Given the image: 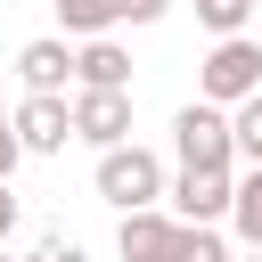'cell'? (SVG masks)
Listing matches in <instances>:
<instances>
[{"label": "cell", "instance_id": "obj_1", "mask_svg": "<svg viewBox=\"0 0 262 262\" xmlns=\"http://www.w3.org/2000/svg\"><path fill=\"white\" fill-rule=\"evenodd\" d=\"M164 156L156 147H139V139H123V147H106L98 156V172H90V188H98V205H115V213H147V205H164Z\"/></svg>", "mask_w": 262, "mask_h": 262}, {"label": "cell", "instance_id": "obj_2", "mask_svg": "<svg viewBox=\"0 0 262 262\" xmlns=\"http://www.w3.org/2000/svg\"><path fill=\"white\" fill-rule=\"evenodd\" d=\"M262 90V41L254 33H229V41H213L205 49V66H196V98L205 106H237V98H254Z\"/></svg>", "mask_w": 262, "mask_h": 262}, {"label": "cell", "instance_id": "obj_3", "mask_svg": "<svg viewBox=\"0 0 262 262\" xmlns=\"http://www.w3.org/2000/svg\"><path fill=\"white\" fill-rule=\"evenodd\" d=\"M172 156H180V172H237L229 115H221V106H205V98H188V106L172 115Z\"/></svg>", "mask_w": 262, "mask_h": 262}, {"label": "cell", "instance_id": "obj_4", "mask_svg": "<svg viewBox=\"0 0 262 262\" xmlns=\"http://www.w3.org/2000/svg\"><path fill=\"white\" fill-rule=\"evenodd\" d=\"M229 180L237 172H172L164 180V213L180 229H221L229 221Z\"/></svg>", "mask_w": 262, "mask_h": 262}, {"label": "cell", "instance_id": "obj_5", "mask_svg": "<svg viewBox=\"0 0 262 262\" xmlns=\"http://www.w3.org/2000/svg\"><path fill=\"white\" fill-rule=\"evenodd\" d=\"M66 123H74V139L82 147H123L131 139V90H74L66 98Z\"/></svg>", "mask_w": 262, "mask_h": 262}, {"label": "cell", "instance_id": "obj_6", "mask_svg": "<svg viewBox=\"0 0 262 262\" xmlns=\"http://www.w3.org/2000/svg\"><path fill=\"white\" fill-rule=\"evenodd\" d=\"M16 82H25V98H66V82H74V41H66V33H33V41L16 49Z\"/></svg>", "mask_w": 262, "mask_h": 262}, {"label": "cell", "instance_id": "obj_7", "mask_svg": "<svg viewBox=\"0 0 262 262\" xmlns=\"http://www.w3.org/2000/svg\"><path fill=\"white\" fill-rule=\"evenodd\" d=\"M8 131H16L25 156H66V139H74L66 98H16V106H8Z\"/></svg>", "mask_w": 262, "mask_h": 262}, {"label": "cell", "instance_id": "obj_8", "mask_svg": "<svg viewBox=\"0 0 262 262\" xmlns=\"http://www.w3.org/2000/svg\"><path fill=\"white\" fill-rule=\"evenodd\" d=\"M172 237H180V221H172L164 205L115 221V254H123V262H172Z\"/></svg>", "mask_w": 262, "mask_h": 262}, {"label": "cell", "instance_id": "obj_9", "mask_svg": "<svg viewBox=\"0 0 262 262\" xmlns=\"http://www.w3.org/2000/svg\"><path fill=\"white\" fill-rule=\"evenodd\" d=\"M74 90H131V49L115 33L74 41Z\"/></svg>", "mask_w": 262, "mask_h": 262}, {"label": "cell", "instance_id": "obj_10", "mask_svg": "<svg viewBox=\"0 0 262 262\" xmlns=\"http://www.w3.org/2000/svg\"><path fill=\"white\" fill-rule=\"evenodd\" d=\"M229 229H237L246 254H262V164H246L229 180Z\"/></svg>", "mask_w": 262, "mask_h": 262}, {"label": "cell", "instance_id": "obj_11", "mask_svg": "<svg viewBox=\"0 0 262 262\" xmlns=\"http://www.w3.org/2000/svg\"><path fill=\"white\" fill-rule=\"evenodd\" d=\"M57 25H66V41H98L123 25V0H57Z\"/></svg>", "mask_w": 262, "mask_h": 262}, {"label": "cell", "instance_id": "obj_12", "mask_svg": "<svg viewBox=\"0 0 262 262\" xmlns=\"http://www.w3.org/2000/svg\"><path fill=\"white\" fill-rule=\"evenodd\" d=\"M229 147H237V164H262V90L229 106Z\"/></svg>", "mask_w": 262, "mask_h": 262}, {"label": "cell", "instance_id": "obj_13", "mask_svg": "<svg viewBox=\"0 0 262 262\" xmlns=\"http://www.w3.org/2000/svg\"><path fill=\"white\" fill-rule=\"evenodd\" d=\"M246 16H254V0H196V25H205L213 41H229V33H246Z\"/></svg>", "mask_w": 262, "mask_h": 262}, {"label": "cell", "instance_id": "obj_14", "mask_svg": "<svg viewBox=\"0 0 262 262\" xmlns=\"http://www.w3.org/2000/svg\"><path fill=\"white\" fill-rule=\"evenodd\" d=\"M172 262H229V237L221 229H180L172 237Z\"/></svg>", "mask_w": 262, "mask_h": 262}, {"label": "cell", "instance_id": "obj_15", "mask_svg": "<svg viewBox=\"0 0 262 262\" xmlns=\"http://www.w3.org/2000/svg\"><path fill=\"white\" fill-rule=\"evenodd\" d=\"M16 262H90V254H82V237H66V229H41V237H33V254H16Z\"/></svg>", "mask_w": 262, "mask_h": 262}, {"label": "cell", "instance_id": "obj_16", "mask_svg": "<svg viewBox=\"0 0 262 262\" xmlns=\"http://www.w3.org/2000/svg\"><path fill=\"white\" fill-rule=\"evenodd\" d=\"M172 0H123V25H164Z\"/></svg>", "mask_w": 262, "mask_h": 262}, {"label": "cell", "instance_id": "obj_17", "mask_svg": "<svg viewBox=\"0 0 262 262\" xmlns=\"http://www.w3.org/2000/svg\"><path fill=\"white\" fill-rule=\"evenodd\" d=\"M16 164H25V147H16V131H8V123H0V188H8V180H16Z\"/></svg>", "mask_w": 262, "mask_h": 262}, {"label": "cell", "instance_id": "obj_18", "mask_svg": "<svg viewBox=\"0 0 262 262\" xmlns=\"http://www.w3.org/2000/svg\"><path fill=\"white\" fill-rule=\"evenodd\" d=\"M8 237H16V196L0 188V246H8Z\"/></svg>", "mask_w": 262, "mask_h": 262}, {"label": "cell", "instance_id": "obj_19", "mask_svg": "<svg viewBox=\"0 0 262 262\" xmlns=\"http://www.w3.org/2000/svg\"><path fill=\"white\" fill-rule=\"evenodd\" d=\"M229 262H262V254H229Z\"/></svg>", "mask_w": 262, "mask_h": 262}, {"label": "cell", "instance_id": "obj_20", "mask_svg": "<svg viewBox=\"0 0 262 262\" xmlns=\"http://www.w3.org/2000/svg\"><path fill=\"white\" fill-rule=\"evenodd\" d=\"M0 262H16V254H8V246H0Z\"/></svg>", "mask_w": 262, "mask_h": 262}, {"label": "cell", "instance_id": "obj_21", "mask_svg": "<svg viewBox=\"0 0 262 262\" xmlns=\"http://www.w3.org/2000/svg\"><path fill=\"white\" fill-rule=\"evenodd\" d=\"M0 123H8V106H0Z\"/></svg>", "mask_w": 262, "mask_h": 262}, {"label": "cell", "instance_id": "obj_22", "mask_svg": "<svg viewBox=\"0 0 262 262\" xmlns=\"http://www.w3.org/2000/svg\"><path fill=\"white\" fill-rule=\"evenodd\" d=\"M254 8H262V0H254Z\"/></svg>", "mask_w": 262, "mask_h": 262}]
</instances>
